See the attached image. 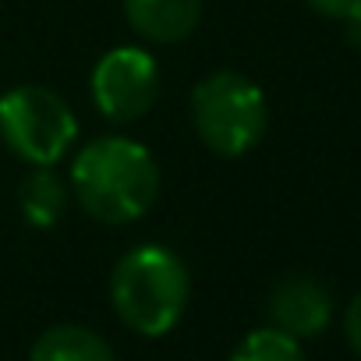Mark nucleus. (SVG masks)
Instances as JSON below:
<instances>
[{"mask_svg": "<svg viewBox=\"0 0 361 361\" xmlns=\"http://www.w3.org/2000/svg\"><path fill=\"white\" fill-rule=\"evenodd\" d=\"M32 361H114V350L85 326H54L32 343Z\"/></svg>", "mask_w": 361, "mask_h": 361, "instance_id": "6e6552de", "label": "nucleus"}, {"mask_svg": "<svg viewBox=\"0 0 361 361\" xmlns=\"http://www.w3.org/2000/svg\"><path fill=\"white\" fill-rule=\"evenodd\" d=\"M343 32H347L350 47H357V50H361V8H354V11L343 18Z\"/></svg>", "mask_w": 361, "mask_h": 361, "instance_id": "ddd939ff", "label": "nucleus"}, {"mask_svg": "<svg viewBox=\"0 0 361 361\" xmlns=\"http://www.w3.org/2000/svg\"><path fill=\"white\" fill-rule=\"evenodd\" d=\"M329 315H333V301H329L326 287L312 276H287L269 294L273 329H280L294 340L322 333Z\"/></svg>", "mask_w": 361, "mask_h": 361, "instance_id": "423d86ee", "label": "nucleus"}, {"mask_svg": "<svg viewBox=\"0 0 361 361\" xmlns=\"http://www.w3.org/2000/svg\"><path fill=\"white\" fill-rule=\"evenodd\" d=\"M343 329H347L350 347L361 354V294L350 301V308H347V315H343Z\"/></svg>", "mask_w": 361, "mask_h": 361, "instance_id": "f8f14e48", "label": "nucleus"}, {"mask_svg": "<svg viewBox=\"0 0 361 361\" xmlns=\"http://www.w3.org/2000/svg\"><path fill=\"white\" fill-rule=\"evenodd\" d=\"M231 361H305V354H301V343L294 336L269 326V329L248 333L238 343V350L231 354Z\"/></svg>", "mask_w": 361, "mask_h": 361, "instance_id": "9d476101", "label": "nucleus"}, {"mask_svg": "<svg viewBox=\"0 0 361 361\" xmlns=\"http://www.w3.org/2000/svg\"><path fill=\"white\" fill-rule=\"evenodd\" d=\"M192 121L213 152L241 156L266 135V96L252 78L238 71H216L195 85Z\"/></svg>", "mask_w": 361, "mask_h": 361, "instance_id": "7ed1b4c3", "label": "nucleus"}, {"mask_svg": "<svg viewBox=\"0 0 361 361\" xmlns=\"http://www.w3.org/2000/svg\"><path fill=\"white\" fill-rule=\"evenodd\" d=\"M131 29L152 43H177L195 32L202 0H124Z\"/></svg>", "mask_w": 361, "mask_h": 361, "instance_id": "0eeeda50", "label": "nucleus"}, {"mask_svg": "<svg viewBox=\"0 0 361 361\" xmlns=\"http://www.w3.org/2000/svg\"><path fill=\"white\" fill-rule=\"evenodd\" d=\"M71 185L92 220L131 224L156 202L159 166L152 152L131 138H96L75 156Z\"/></svg>", "mask_w": 361, "mask_h": 361, "instance_id": "f257e3e1", "label": "nucleus"}, {"mask_svg": "<svg viewBox=\"0 0 361 361\" xmlns=\"http://www.w3.org/2000/svg\"><path fill=\"white\" fill-rule=\"evenodd\" d=\"M0 138L32 166H54L78 138V121L71 106L43 89L18 85L0 96Z\"/></svg>", "mask_w": 361, "mask_h": 361, "instance_id": "20e7f679", "label": "nucleus"}, {"mask_svg": "<svg viewBox=\"0 0 361 361\" xmlns=\"http://www.w3.org/2000/svg\"><path fill=\"white\" fill-rule=\"evenodd\" d=\"M308 4L326 18H347L354 8H361V0H308Z\"/></svg>", "mask_w": 361, "mask_h": 361, "instance_id": "9b49d317", "label": "nucleus"}, {"mask_svg": "<svg viewBox=\"0 0 361 361\" xmlns=\"http://www.w3.org/2000/svg\"><path fill=\"white\" fill-rule=\"evenodd\" d=\"M64 202H68L64 185L50 166H32L25 173L22 188H18V206H22V216L32 227H39V231L54 227L64 216Z\"/></svg>", "mask_w": 361, "mask_h": 361, "instance_id": "1a4fd4ad", "label": "nucleus"}, {"mask_svg": "<svg viewBox=\"0 0 361 361\" xmlns=\"http://www.w3.org/2000/svg\"><path fill=\"white\" fill-rule=\"evenodd\" d=\"M159 96V68L138 47H117L92 71V99L110 121L142 117Z\"/></svg>", "mask_w": 361, "mask_h": 361, "instance_id": "39448f33", "label": "nucleus"}, {"mask_svg": "<svg viewBox=\"0 0 361 361\" xmlns=\"http://www.w3.org/2000/svg\"><path fill=\"white\" fill-rule=\"evenodd\" d=\"M110 301L121 322L142 336H163L188 305V269L159 245L131 248L110 276Z\"/></svg>", "mask_w": 361, "mask_h": 361, "instance_id": "f03ea898", "label": "nucleus"}]
</instances>
